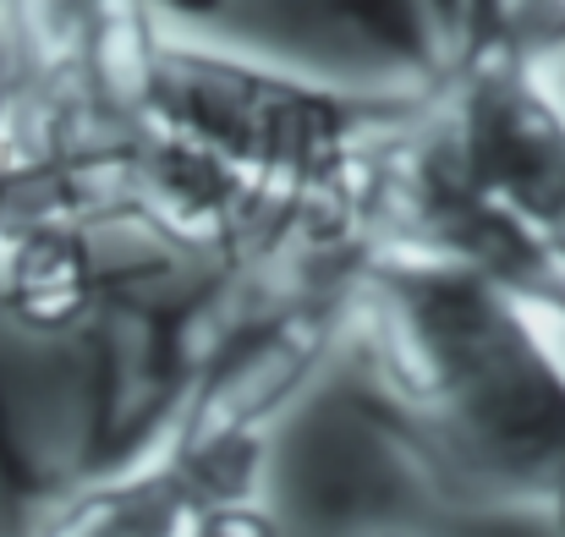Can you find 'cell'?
Returning <instances> with one entry per match:
<instances>
[{"label":"cell","mask_w":565,"mask_h":537,"mask_svg":"<svg viewBox=\"0 0 565 537\" xmlns=\"http://www.w3.org/2000/svg\"><path fill=\"white\" fill-rule=\"evenodd\" d=\"M352 341L379 428L439 505L539 516L565 537V357L544 308L461 258L384 241Z\"/></svg>","instance_id":"obj_1"},{"label":"cell","mask_w":565,"mask_h":537,"mask_svg":"<svg viewBox=\"0 0 565 537\" xmlns=\"http://www.w3.org/2000/svg\"><path fill=\"white\" fill-rule=\"evenodd\" d=\"M198 488L166 461H132L116 472H72L22 537H182Z\"/></svg>","instance_id":"obj_2"},{"label":"cell","mask_w":565,"mask_h":537,"mask_svg":"<svg viewBox=\"0 0 565 537\" xmlns=\"http://www.w3.org/2000/svg\"><path fill=\"white\" fill-rule=\"evenodd\" d=\"M0 308L33 335H61L105 308L94 225H39L0 247Z\"/></svg>","instance_id":"obj_3"},{"label":"cell","mask_w":565,"mask_h":537,"mask_svg":"<svg viewBox=\"0 0 565 537\" xmlns=\"http://www.w3.org/2000/svg\"><path fill=\"white\" fill-rule=\"evenodd\" d=\"M182 537H286V527L264 505V494H225V500H198L182 522Z\"/></svg>","instance_id":"obj_4"},{"label":"cell","mask_w":565,"mask_h":537,"mask_svg":"<svg viewBox=\"0 0 565 537\" xmlns=\"http://www.w3.org/2000/svg\"><path fill=\"white\" fill-rule=\"evenodd\" d=\"M363 537H412V533H363Z\"/></svg>","instance_id":"obj_5"}]
</instances>
